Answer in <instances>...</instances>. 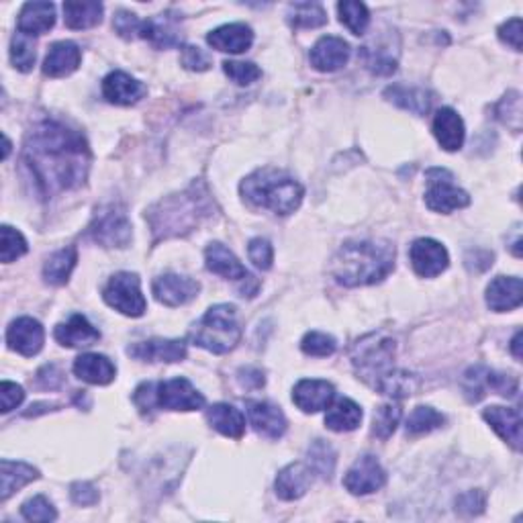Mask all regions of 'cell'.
<instances>
[{"mask_svg":"<svg viewBox=\"0 0 523 523\" xmlns=\"http://www.w3.org/2000/svg\"><path fill=\"white\" fill-rule=\"evenodd\" d=\"M190 342L213 354L231 352L241 340L238 309L233 305L210 307L199 322L190 327Z\"/></svg>","mask_w":523,"mask_h":523,"instance_id":"6","label":"cell"},{"mask_svg":"<svg viewBox=\"0 0 523 523\" xmlns=\"http://www.w3.org/2000/svg\"><path fill=\"white\" fill-rule=\"evenodd\" d=\"M385 97L391 100L393 105L405 108L413 115H427L429 107H432V95L424 88H409L403 84H395L385 90Z\"/></svg>","mask_w":523,"mask_h":523,"instance_id":"33","label":"cell"},{"mask_svg":"<svg viewBox=\"0 0 523 523\" xmlns=\"http://www.w3.org/2000/svg\"><path fill=\"white\" fill-rule=\"evenodd\" d=\"M401 421V409L396 407V405L389 403V405H381L374 411V417H373V434L376 437H381V440H386V437H391L393 432L399 426Z\"/></svg>","mask_w":523,"mask_h":523,"instance_id":"45","label":"cell"},{"mask_svg":"<svg viewBox=\"0 0 523 523\" xmlns=\"http://www.w3.org/2000/svg\"><path fill=\"white\" fill-rule=\"evenodd\" d=\"M56 340L66 348H87L100 340V332L92 325L87 317L74 313L66 323L56 327Z\"/></svg>","mask_w":523,"mask_h":523,"instance_id":"27","label":"cell"},{"mask_svg":"<svg viewBox=\"0 0 523 523\" xmlns=\"http://www.w3.org/2000/svg\"><path fill=\"white\" fill-rule=\"evenodd\" d=\"M146 92H148L146 84L131 78V76L125 72H111L103 80V95L108 103L113 105L121 107L135 105L146 97Z\"/></svg>","mask_w":523,"mask_h":523,"instance_id":"19","label":"cell"},{"mask_svg":"<svg viewBox=\"0 0 523 523\" xmlns=\"http://www.w3.org/2000/svg\"><path fill=\"white\" fill-rule=\"evenodd\" d=\"M315 472L311 470L309 464L292 462L289 467L282 468L276 477V495L284 501L301 499L303 495L309 491L311 483H313Z\"/></svg>","mask_w":523,"mask_h":523,"instance_id":"21","label":"cell"},{"mask_svg":"<svg viewBox=\"0 0 523 523\" xmlns=\"http://www.w3.org/2000/svg\"><path fill=\"white\" fill-rule=\"evenodd\" d=\"M467 260H477L475 264H468V270H475V272H483L488 266H493V254L491 251H483V250H475L470 251Z\"/></svg>","mask_w":523,"mask_h":523,"instance_id":"59","label":"cell"},{"mask_svg":"<svg viewBox=\"0 0 523 523\" xmlns=\"http://www.w3.org/2000/svg\"><path fill=\"white\" fill-rule=\"evenodd\" d=\"M456 511L462 516L472 518L485 511V495L480 491H468L456 499Z\"/></svg>","mask_w":523,"mask_h":523,"instance_id":"53","label":"cell"},{"mask_svg":"<svg viewBox=\"0 0 523 523\" xmlns=\"http://www.w3.org/2000/svg\"><path fill=\"white\" fill-rule=\"evenodd\" d=\"M64 21L67 29H90L103 21L100 3H64Z\"/></svg>","mask_w":523,"mask_h":523,"instance_id":"35","label":"cell"},{"mask_svg":"<svg viewBox=\"0 0 523 523\" xmlns=\"http://www.w3.org/2000/svg\"><path fill=\"white\" fill-rule=\"evenodd\" d=\"M8 151H11V141H8V138L5 135V154H3L5 159H6V156H8Z\"/></svg>","mask_w":523,"mask_h":523,"instance_id":"61","label":"cell"},{"mask_svg":"<svg viewBox=\"0 0 523 523\" xmlns=\"http://www.w3.org/2000/svg\"><path fill=\"white\" fill-rule=\"evenodd\" d=\"M141 23L138 16L129 11H117L115 13V19H113V27L115 31L119 33L123 39H133V37H139V31H141Z\"/></svg>","mask_w":523,"mask_h":523,"instance_id":"52","label":"cell"},{"mask_svg":"<svg viewBox=\"0 0 523 523\" xmlns=\"http://www.w3.org/2000/svg\"><path fill=\"white\" fill-rule=\"evenodd\" d=\"M223 72L230 76L235 84H240V87H248V84L256 82L262 76L260 67L251 62H225Z\"/></svg>","mask_w":523,"mask_h":523,"instance_id":"49","label":"cell"},{"mask_svg":"<svg viewBox=\"0 0 523 523\" xmlns=\"http://www.w3.org/2000/svg\"><path fill=\"white\" fill-rule=\"evenodd\" d=\"M76 262H78V250H76L74 246L56 251L54 256H49V260L46 262V266H44L46 282L54 284V286L66 284L67 278H70V274H72L74 266H76Z\"/></svg>","mask_w":523,"mask_h":523,"instance_id":"36","label":"cell"},{"mask_svg":"<svg viewBox=\"0 0 523 523\" xmlns=\"http://www.w3.org/2000/svg\"><path fill=\"white\" fill-rule=\"evenodd\" d=\"M411 266L421 278H434L450 266V256L440 241L421 238L409 250Z\"/></svg>","mask_w":523,"mask_h":523,"instance_id":"11","label":"cell"},{"mask_svg":"<svg viewBox=\"0 0 523 523\" xmlns=\"http://www.w3.org/2000/svg\"><path fill=\"white\" fill-rule=\"evenodd\" d=\"M21 516L27 521L47 523V521H54L57 518V511L44 495H37V497H33V499H29L27 503H23Z\"/></svg>","mask_w":523,"mask_h":523,"instance_id":"48","label":"cell"},{"mask_svg":"<svg viewBox=\"0 0 523 523\" xmlns=\"http://www.w3.org/2000/svg\"><path fill=\"white\" fill-rule=\"evenodd\" d=\"M39 478V470L33 468L31 464L3 460L0 462V501H6L8 497L15 495L25 485L33 483Z\"/></svg>","mask_w":523,"mask_h":523,"instance_id":"31","label":"cell"},{"mask_svg":"<svg viewBox=\"0 0 523 523\" xmlns=\"http://www.w3.org/2000/svg\"><path fill=\"white\" fill-rule=\"evenodd\" d=\"M499 39L503 44L511 46L516 52H521V19H511L508 23H503L499 27Z\"/></svg>","mask_w":523,"mask_h":523,"instance_id":"57","label":"cell"},{"mask_svg":"<svg viewBox=\"0 0 523 523\" xmlns=\"http://www.w3.org/2000/svg\"><path fill=\"white\" fill-rule=\"evenodd\" d=\"M523 301V284L518 276H497L487 289V305L497 313L518 309Z\"/></svg>","mask_w":523,"mask_h":523,"instance_id":"24","label":"cell"},{"mask_svg":"<svg viewBox=\"0 0 523 523\" xmlns=\"http://www.w3.org/2000/svg\"><path fill=\"white\" fill-rule=\"evenodd\" d=\"M335 399V389L332 383L315 381V378H305L297 383L292 391V401L301 411L317 413L329 409V405Z\"/></svg>","mask_w":523,"mask_h":523,"instance_id":"18","label":"cell"},{"mask_svg":"<svg viewBox=\"0 0 523 523\" xmlns=\"http://www.w3.org/2000/svg\"><path fill=\"white\" fill-rule=\"evenodd\" d=\"M241 195L254 207L268 209L276 215H291L301 207L305 190L286 172L262 168L241 182Z\"/></svg>","mask_w":523,"mask_h":523,"instance_id":"4","label":"cell"},{"mask_svg":"<svg viewBox=\"0 0 523 523\" xmlns=\"http://www.w3.org/2000/svg\"><path fill=\"white\" fill-rule=\"evenodd\" d=\"M213 213L215 202L205 184L195 182L184 192L156 202L146 213V219L154 233V243H158L170 238H184L195 231L202 221L213 217Z\"/></svg>","mask_w":523,"mask_h":523,"instance_id":"2","label":"cell"},{"mask_svg":"<svg viewBox=\"0 0 523 523\" xmlns=\"http://www.w3.org/2000/svg\"><path fill=\"white\" fill-rule=\"evenodd\" d=\"M386 483V472L374 456H362L352 464V468L345 472L344 487L352 495H370L383 488Z\"/></svg>","mask_w":523,"mask_h":523,"instance_id":"12","label":"cell"},{"mask_svg":"<svg viewBox=\"0 0 523 523\" xmlns=\"http://www.w3.org/2000/svg\"><path fill=\"white\" fill-rule=\"evenodd\" d=\"M335 348H337L335 337L322 332H309L301 342V350L305 352L307 356H317V358L332 356Z\"/></svg>","mask_w":523,"mask_h":523,"instance_id":"47","label":"cell"},{"mask_svg":"<svg viewBox=\"0 0 523 523\" xmlns=\"http://www.w3.org/2000/svg\"><path fill=\"white\" fill-rule=\"evenodd\" d=\"M46 332L37 319L19 317L8 325L6 329V344L8 348L19 352L21 356H36L44 348Z\"/></svg>","mask_w":523,"mask_h":523,"instance_id":"14","label":"cell"},{"mask_svg":"<svg viewBox=\"0 0 523 523\" xmlns=\"http://www.w3.org/2000/svg\"><path fill=\"white\" fill-rule=\"evenodd\" d=\"M131 233L128 210L117 202L100 207L88 227L90 238L103 248H128Z\"/></svg>","mask_w":523,"mask_h":523,"instance_id":"7","label":"cell"},{"mask_svg":"<svg viewBox=\"0 0 523 523\" xmlns=\"http://www.w3.org/2000/svg\"><path fill=\"white\" fill-rule=\"evenodd\" d=\"M238 381L243 389H262V386H264V383H266V378H264V373H262L260 368L246 366L238 373Z\"/></svg>","mask_w":523,"mask_h":523,"instance_id":"58","label":"cell"},{"mask_svg":"<svg viewBox=\"0 0 523 523\" xmlns=\"http://www.w3.org/2000/svg\"><path fill=\"white\" fill-rule=\"evenodd\" d=\"M205 262L210 272H215L223 278H230V281H246L250 272L246 266L235 258L231 250H227L223 243H210L205 250Z\"/></svg>","mask_w":523,"mask_h":523,"instance_id":"29","label":"cell"},{"mask_svg":"<svg viewBox=\"0 0 523 523\" xmlns=\"http://www.w3.org/2000/svg\"><path fill=\"white\" fill-rule=\"evenodd\" d=\"M286 19L294 29H315L327 23V13L319 3H294L289 6Z\"/></svg>","mask_w":523,"mask_h":523,"instance_id":"37","label":"cell"},{"mask_svg":"<svg viewBox=\"0 0 523 523\" xmlns=\"http://www.w3.org/2000/svg\"><path fill=\"white\" fill-rule=\"evenodd\" d=\"M352 49L342 37L325 36L311 49V66L319 72H335L348 64Z\"/></svg>","mask_w":523,"mask_h":523,"instance_id":"17","label":"cell"},{"mask_svg":"<svg viewBox=\"0 0 523 523\" xmlns=\"http://www.w3.org/2000/svg\"><path fill=\"white\" fill-rule=\"evenodd\" d=\"M519 344H521V332H518V333H516V337H513V342H511V352H513V356H516L518 360H521Z\"/></svg>","mask_w":523,"mask_h":523,"instance_id":"60","label":"cell"},{"mask_svg":"<svg viewBox=\"0 0 523 523\" xmlns=\"http://www.w3.org/2000/svg\"><path fill=\"white\" fill-rule=\"evenodd\" d=\"M205 405L202 396L189 378H172L166 383H156V407L170 411H197Z\"/></svg>","mask_w":523,"mask_h":523,"instance_id":"10","label":"cell"},{"mask_svg":"<svg viewBox=\"0 0 523 523\" xmlns=\"http://www.w3.org/2000/svg\"><path fill=\"white\" fill-rule=\"evenodd\" d=\"M395 268V246L386 240L345 241L332 260L329 272L344 286L381 282Z\"/></svg>","mask_w":523,"mask_h":523,"instance_id":"3","label":"cell"},{"mask_svg":"<svg viewBox=\"0 0 523 523\" xmlns=\"http://www.w3.org/2000/svg\"><path fill=\"white\" fill-rule=\"evenodd\" d=\"M446 417L442 413H437L432 407H417L413 409V413L407 419V434L417 436V434H429L434 429L444 426Z\"/></svg>","mask_w":523,"mask_h":523,"instance_id":"42","label":"cell"},{"mask_svg":"<svg viewBox=\"0 0 523 523\" xmlns=\"http://www.w3.org/2000/svg\"><path fill=\"white\" fill-rule=\"evenodd\" d=\"M335 450L332 448V444H327L325 440H315L313 444L309 446V467L311 470L319 475L322 478L329 480L333 477V470H335Z\"/></svg>","mask_w":523,"mask_h":523,"instance_id":"38","label":"cell"},{"mask_svg":"<svg viewBox=\"0 0 523 523\" xmlns=\"http://www.w3.org/2000/svg\"><path fill=\"white\" fill-rule=\"evenodd\" d=\"M434 135L446 151H456L464 146V121L454 108L444 107L434 117Z\"/></svg>","mask_w":523,"mask_h":523,"instance_id":"28","label":"cell"},{"mask_svg":"<svg viewBox=\"0 0 523 523\" xmlns=\"http://www.w3.org/2000/svg\"><path fill=\"white\" fill-rule=\"evenodd\" d=\"M396 354L395 337L383 332L368 333L352 345L350 358L356 368V374L368 386L381 393L386 381L396 373L393 362Z\"/></svg>","mask_w":523,"mask_h":523,"instance_id":"5","label":"cell"},{"mask_svg":"<svg viewBox=\"0 0 523 523\" xmlns=\"http://www.w3.org/2000/svg\"><path fill=\"white\" fill-rule=\"evenodd\" d=\"M80 60V47L74 41H57V44L49 47L46 56L44 74L49 76V78H64V76H70L78 70Z\"/></svg>","mask_w":523,"mask_h":523,"instance_id":"25","label":"cell"},{"mask_svg":"<svg viewBox=\"0 0 523 523\" xmlns=\"http://www.w3.org/2000/svg\"><path fill=\"white\" fill-rule=\"evenodd\" d=\"M246 407L250 424L260 436L270 437V440H278L284 436L286 417L278 405L268 401H248Z\"/></svg>","mask_w":523,"mask_h":523,"instance_id":"16","label":"cell"},{"mask_svg":"<svg viewBox=\"0 0 523 523\" xmlns=\"http://www.w3.org/2000/svg\"><path fill=\"white\" fill-rule=\"evenodd\" d=\"M103 297L108 307L128 317H141L148 309V303L141 294V281L133 272H119L111 276V281L103 291Z\"/></svg>","mask_w":523,"mask_h":523,"instance_id":"8","label":"cell"},{"mask_svg":"<svg viewBox=\"0 0 523 523\" xmlns=\"http://www.w3.org/2000/svg\"><path fill=\"white\" fill-rule=\"evenodd\" d=\"M340 11V21L348 27L354 36H364L370 23V13L364 3H356V0H345V3L337 5Z\"/></svg>","mask_w":523,"mask_h":523,"instance_id":"39","label":"cell"},{"mask_svg":"<svg viewBox=\"0 0 523 523\" xmlns=\"http://www.w3.org/2000/svg\"><path fill=\"white\" fill-rule=\"evenodd\" d=\"M179 19L180 16L172 11L151 16V19L141 23L139 37L149 41V44L158 49H170L180 46L182 36L179 31Z\"/></svg>","mask_w":523,"mask_h":523,"instance_id":"15","label":"cell"},{"mask_svg":"<svg viewBox=\"0 0 523 523\" xmlns=\"http://www.w3.org/2000/svg\"><path fill=\"white\" fill-rule=\"evenodd\" d=\"M497 119H501L508 128H511L513 131H519L521 129V98H519V92H508L501 98V103L497 105Z\"/></svg>","mask_w":523,"mask_h":523,"instance_id":"46","label":"cell"},{"mask_svg":"<svg viewBox=\"0 0 523 523\" xmlns=\"http://www.w3.org/2000/svg\"><path fill=\"white\" fill-rule=\"evenodd\" d=\"M207 41L210 47L217 49V52L243 54L248 52L251 44H254V31L243 23H230L215 31H210L207 36Z\"/></svg>","mask_w":523,"mask_h":523,"instance_id":"22","label":"cell"},{"mask_svg":"<svg viewBox=\"0 0 523 523\" xmlns=\"http://www.w3.org/2000/svg\"><path fill=\"white\" fill-rule=\"evenodd\" d=\"M487 389H491V368L478 364L467 370V374L462 378V391L470 403L483 399Z\"/></svg>","mask_w":523,"mask_h":523,"instance_id":"40","label":"cell"},{"mask_svg":"<svg viewBox=\"0 0 523 523\" xmlns=\"http://www.w3.org/2000/svg\"><path fill=\"white\" fill-rule=\"evenodd\" d=\"M11 60L16 70L31 72V67L36 66V44L29 36L25 33H16L11 41Z\"/></svg>","mask_w":523,"mask_h":523,"instance_id":"43","label":"cell"},{"mask_svg":"<svg viewBox=\"0 0 523 523\" xmlns=\"http://www.w3.org/2000/svg\"><path fill=\"white\" fill-rule=\"evenodd\" d=\"M56 25V6L52 3H44V0H36V3H27L19 13V33L36 37L44 36Z\"/></svg>","mask_w":523,"mask_h":523,"instance_id":"26","label":"cell"},{"mask_svg":"<svg viewBox=\"0 0 523 523\" xmlns=\"http://www.w3.org/2000/svg\"><path fill=\"white\" fill-rule=\"evenodd\" d=\"M151 291H154V297L162 303V305L180 307L197 297L200 284L189 276L162 274L151 284Z\"/></svg>","mask_w":523,"mask_h":523,"instance_id":"13","label":"cell"},{"mask_svg":"<svg viewBox=\"0 0 523 523\" xmlns=\"http://www.w3.org/2000/svg\"><path fill=\"white\" fill-rule=\"evenodd\" d=\"M248 254H250V260L256 264V268H260V270L272 268L274 250H272V243H270L268 240H264V238L251 240L250 246H248Z\"/></svg>","mask_w":523,"mask_h":523,"instance_id":"51","label":"cell"},{"mask_svg":"<svg viewBox=\"0 0 523 523\" xmlns=\"http://www.w3.org/2000/svg\"><path fill=\"white\" fill-rule=\"evenodd\" d=\"M0 399H3V413H8L19 407L25 399V393L19 385L5 381L0 386Z\"/></svg>","mask_w":523,"mask_h":523,"instance_id":"55","label":"cell"},{"mask_svg":"<svg viewBox=\"0 0 523 523\" xmlns=\"http://www.w3.org/2000/svg\"><path fill=\"white\" fill-rule=\"evenodd\" d=\"M180 62L190 72H205V70H209L210 64H213L210 56L199 46H184Z\"/></svg>","mask_w":523,"mask_h":523,"instance_id":"50","label":"cell"},{"mask_svg":"<svg viewBox=\"0 0 523 523\" xmlns=\"http://www.w3.org/2000/svg\"><path fill=\"white\" fill-rule=\"evenodd\" d=\"M429 189L426 192V205L436 213H452L470 205L468 192L454 187L452 174L442 168H432L427 172Z\"/></svg>","mask_w":523,"mask_h":523,"instance_id":"9","label":"cell"},{"mask_svg":"<svg viewBox=\"0 0 523 523\" xmlns=\"http://www.w3.org/2000/svg\"><path fill=\"white\" fill-rule=\"evenodd\" d=\"M64 383V373L56 364H46L44 368L37 373V386L41 389H60Z\"/></svg>","mask_w":523,"mask_h":523,"instance_id":"56","label":"cell"},{"mask_svg":"<svg viewBox=\"0 0 523 523\" xmlns=\"http://www.w3.org/2000/svg\"><path fill=\"white\" fill-rule=\"evenodd\" d=\"M207 419L210 427L227 437L240 440V437L246 434V417H243V413L240 409H235L233 405L227 403L213 405V407L207 409Z\"/></svg>","mask_w":523,"mask_h":523,"instance_id":"32","label":"cell"},{"mask_svg":"<svg viewBox=\"0 0 523 523\" xmlns=\"http://www.w3.org/2000/svg\"><path fill=\"white\" fill-rule=\"evenodd\" d=\"M483 417L513 450H521V413L519 409L493 405L483 411Z\"/></svg>","mask_w":523,"mask_h":523,"instance_id":"23","label":"cell"},{"mask_svg":"<svg viewBox=\"0 0 523 523\" xmlns=\"http://www.w3.org/2000/svg\"><path fill=\"white\" fill-rule=\"evenodd\" d=\"M360 57L368 70L376 76H391L396 72V57H393L389 49L364 46L360 49Z\"/></svg>","mask_w":523,"mask_h":523,"instance_id":"41","label":"cell"},{"mask_svg":"<svg viewBox=\"0 0 523 523\" xmlns=\"http://www.w3.org/2000/svg\"><path fill=\"white\" fill-rule=\"evenodd\" d=\"M128 354L141 362H180L187 358V344L182 340H149L129 345Z\"/></svg>","mask_w":523,"mask_h":523,"instance_id":"20","label":"cell"},{"mask_svg":"<svg viewBox=\"0 0 523 523\" xmlns=\"http://www.w3.org/2000/svg\"><path fill=\"white\" fill-rule=\"evenodd\" d=\"M0 235H3V246H0V258L5 264H11L16 258L27 254V240L23 238L21 231L13 230L11 225L0 227Z\"/></svg>","mask_w":523,"mask_h":523,"instance_id":"44","label":"cell"},{"mask_svg":"<svg viewBox=\"0 0 523 523\" xmlns=\"http://www.w3.org/2000/svg\"><path fill=\"white\" fill-rule=\"evenodd\" d=\"M74 374L88 385H108L113 383L117 368L111 360L100 354H82L74 362Z\"/></svg>","mask_w":523,"mask_h":523,"instance_id":"30","label":"cell"},{"mask_svg":"<svg viewBox=\"0 0 523 523\" xmlns=\"http://www.w3.org/2000/svg\"><path fill=\"white\" fill-rule=\"evenodd\" d=\"M23 159L29 166L41 197L78 189L90 168V149L78 131L60 121H41L27 133Z\"/></svg>","mask_w":523,"mask_h":523,"instance_id":"1","label":"cell"},{"mask_svg":"<svg viewBox=\"0 0 523 523\" xmlns=\"http://www.w3.org/2000/svg\"><path fill=\"white\" fill-rule=\"evenodd\" d=\"M362 421V409L358 403H354L352 399H337L335 403L329 405L327 415H325V426L332 432L344 434L356 429Z\"/></svg>","mask_w":523,"mask_h":523,"instance_id":"34","label":"cell"},{"mask_svg":"<svg viewBox=\"0 0 523 523\" xmlns=\"http://www.w3.org/2000/svg\"><path fill=\"white\" fill-rule=\"evenodd\" d=\"M72 501L82 508H90V505L98 503V491L90 483H74L70 487Z\"/></svg>","mask_w":523,"mask_h":523,"instance_id":"54","label":"cell"}]
</instances>
